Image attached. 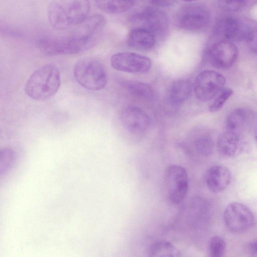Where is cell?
Segmentation results:
<instances>
[{"mask_svg":"<svg viewBox=\"0 0 257 257\" xmlns=\"http://www.w3.org/2000/svg\"><path fill=\"white\" fill-rule=\"evenodd\" d=\"M90 10L89 0H53L48 7L49 22L55 29L67 30L82 23Z\"/></svg>","mask_w":257,"mask_h":257,"instance_id":"6da1fadb","label":"cell"},{"mask_svg":"<svg viewBox=\"0 0 257 257\" xmlns=\"http://www.w3.org/2000/svg\"><path fill=\"white\" fill-rule=\"evenodd\" d=\"M60 73L54 64H48L35 71L25 86L27 95L31 98L42 101L53 96L59 89Z\"/></svg>","mask_w":257,"mask_h":257,"instance_id":"7a4b0ae2","label":"cell"},{"mask_svg":"<svg viewBox=\"0 0 257 257\" xmlns=\"http://www.w3.org/2000/svg\"><path fill=\"white\" fill-rule=\"evenodd\" d=\"M73 72L77 82L89 90H101L107 83V73L104 66L93 58L79 59L74 65Z\"/></svg>","mask_w":257,"mask_h":257,"instance_id":"3957f363","label":"cell"},{"mask_svg":"<svg viewBox=\"0 0 257 257\" xmlns=\"http://www.w3.org/2000/svg\"><path fill=\"white\" fill-rule=\"evenodd\" d=\"M38 50L46 56L72 55L88 49L86 44L70 34L62 37H45L37 42Z\"/></svg>","mask_w":257,"mask_h":257,"instance_id":"277c9868","label":"cell"},{"mask_svg":"<svg viewBox=\"0 0 257 257\" xmlns=\"http://www.w3.org/2000/svg\"><path fill=\"white\" fill-rule=\"evenodd\" d=\"M131 23L134 28L147 30L158 36L166 34L169 21L166 14L156 8L148 7L132 16Z\"/></svg>","mask_w":257,"mask_h":257,"instance_id":"5b68a950","label":"cell"},{"mask_svg":"<svg viewBox=\"0 0 257 257\" xmlns=\"http://www.w3.org/2000/svg\"><path fill=\"white\" fill-rule=\"evenodd\" d=\"M225 78L218 72L205 70L196 76L193 89L196 98L201 101L206 102L212 99L223 89Z\"/></svg>","mask_w":257,"mask_h":257,"instance_id":"8992f818","label":"cell"},{"mask_svg":"<svg viewBox=\"0 0 257 257\" xmlns=\"http://www.w3.org/2000/svg\"><path fill=\"white\" fill-rule=\"evenodd\" d=\"M165 181L169 201L173 204L181 203L187 194L189 186L185 169L179 165H170L165 172Z\"/></svg>","mask_w":257,"mask_h":257,"instance_id":"52a82bcc","label":"cell"},{"mask_svg":"<svg viewBox=\"0 0 257 257\" xmlns=\"http://www.w3.org/2000/svg\"><path fill=\"white\" fill-rule=\"evenodd\" d=\"M223 220L226 227L235 233L244 232L252 227L254 217L251 210L245 204L232 202L225 207Z\"/></svg>","mask_w":257,"mask_h":257,"instance_id":"ba28073f","label":"cell"},{"mask_svg":"<svg viewBox=\"0 0 257 257\" xmlns=\"http://www.w3.org/2000/svg\"><path fill=\"white\" fill-rule=\"evenodd\" d=\"M179 27L186 31L198 32L206 28L210 22V15L203 7L189 5L180 9L177 15Z\"/></svg>","mask_w":257,"mask_h":257,"instance_id":"9c48e42d","label":"cell"},{"mask_svg":"<svg viewBox=\"0 0 257 257\" xmlns=\"http://www.w3.org/2000/svg\"><path fill=\"white\" fill-rule=\"evenodd\" d=\"M238 55L236 46L231 42L224 40L212 45L206 53V58L214 68L225 70L233 65Z\"/></svg>","mask_w":257,"mask_h":257,"instance_id":"30bf717a","label":"cell"},{"mask_svg":"<svg viewBox=\"0 0 257 257\" xmlns=\"http://www.w3.org/2000/svg\"><path fill=\"white\" fill-rule=\"evenodd\" d=\"M111 66L118 71L144 73L151 68V59L147 56L130 52H123L113 55L110 59Z\"/></svg>","mask_w":257,"mask_h":257,"instance_id":"8fae6325","label":"cell"},{"mask_svg":"<svg viewBox=\"0 0 257 257\" xmlns=\"http://www.w3.org/2000/svg\"><path fill=\"white\" fill-rule=\"evenodd\" d=\"M105 25L106 20L103 16L94 14L88 16L82 23L76 26L71 34L93 46Z\"/></svg>","mask_w":257,"mask_h":257,"instance_id":"7c38bea8","label":"cell"},{"mask_svg":"<svg viewBox=\"0 0 257 257\" xmlns=\"http://www.w3.org/2000/svg\"><path fill=\"white\" fill-rule=\"evenodd\" d=\"M121 120L124 127L134 134H140L146 131L151 123L150 117L140 108L128 106L122 112Z\"/></svg>","mask_w":257,"mask_h":257,"instance_id":"4fadbf2b","label":"cell"},{"mask_svg":"<svg viewBox=\"0 0 257 257\" xmlns=\"http://www.w3.org/2000/svg\"><path fill=\"white\" fill-rule=\"evenodd\" d=\"M218 30L225 40L231 42L248 41L252 30L243 22L233 18H226L219 23Z\"/></svg>","mask_w":257,"mask_h":257,"instance_id":"5bb4252c","label":"cell"},{"mask_svg":"<svg viewBox=\"0 0 257 257\" xmlns=\"http://www.w3.org/2000/svg\"><path fill=\"white\" fill-rule=\"evenodd\" d=\"M231 179L230 170L221 165H214L207 171L205 182L207 188L212 192L219 193L225 190Z\"/></svg>","mask_w":257,"mask_h":257,"instance_id":"9a60e30c","label":"cell"},{"mask_svg":"<svg viewBox=\"0 0 257 257\" xmlns=\"http://www.w3.org/2000/svg\"><path fill=\"white\" fill-rule=\"evenodd\" d=\"M241 144L240 137L237 132L226 130L219 136L217 148L222 156L232 157L239 152Z\"/></svg>","mask_w":257,"mask_h":257,"instance_id":"2e32d148","label":"cell"},{"mask_svg":"<svg viewBox=\"0 0 257 257\" xmlns=\"http://www.w3.org/2000/svg\"><path fill=\"white\" fill-rule=\"evenodd\" d=\"M156 35L141 28H134L127 38V45L133 48L148 50L152 48L156 43Z\"/></svg>","mask_w":257,"mask_h":257,"instance_id":"e0dca14e","label":"cell"},{"mask_svg":"<svg viewBox=\"0 0 257 257\" xmlns=\"http://www.w3.org/2000/svg\"><path fill=\"white\" fill-rule=\"evenodd\" d=\"M191 92L190 81L185 79L177 80L172 83L169 87V98L172 104L179 105L189 98Z\"/></svg>","mask_w":257,"mask_h":257,"instance_id":"ac0fdd59","label":"cell"},{"mask_svg":"<svg viewBox=\"0 0 257 257\" xmlns=\"http://www.w3.org/2000/svg\"><path fill=\"white\" fill-rule=\"evenodd\" d=\"M97 7L107 14H119L124 13L135 3V0H94Z\"/></svg>","mask_w":257,"mask_h":257,"instance_id":"d6986e66","label":"cell"},{"mask_svg":"<svg viewBox=\"0 0 257 257\" xmlns=\"http://www.w3.org/2000/svg\"><path fill=\"white\" fill-rule=\"evenodd\" d=\"M123 86L132 95L144 99L151 100L154 98V91L149 84L138 81H126Z\"/></svg>","mask_w":257,"mask_h":257,"instance_id":"ffe728a7","label":"cell"},{"mask_svg":"<svg viewBox=\"0 0 257 257\" xmlns=\"http://www.w3.org/2000/svg\"><path fill=\"white\" fill-rule=\"evenodd\" d=\"M150 256L179 257L180 251L172 243L167 241H158L153 243L149 249Z\"/></svg>","mask_w":257,"mask_h":257,"instance_id":"44dd1931","label":"cell"},{"mask_svg":"<svg viewBox=\"0 0 257 257\" xmlns=\"http://www.w3.org/2000/svg\"><path fill=\"white\" fill-rule=\"evenodd\" d=\"M248 117L247 111L242 107L232 110L227 116L225 122L226 130L236 132L244 125Z\"/></svg>","mask_w":257,"mask_h":257,"instance_id":"7402d4cb","label":"cell"},{"mask_svg":"<svg viewBox=\"0 0 257 257\" xmlns=\"http://www.w3.org/2000/svg\"><path fill=\"white\" fill-rule=\"evenodd\" d=\"M194 144L197 152L202 156H208L213 152V141L207 134L197 135L194 139Z\"/></svg>","mask_w":257,"mask_h":257,"instance_id":"603a6c76","label":"cell"},{"mask_svg":"<svg viewBox=\"0 0 257 257\" xmlns=\"http://www.w3.org/2000/svg\"><path fill=\"white\" fill-rule=\"evenodd\" d=\"M208 250L211 257L223 256L226 250L225 241L220 236H213L209 241Z\"/></svg>","mask_w":257,"mask_h":257,"instance_id":"cb8c5ba5","label":"cell"},{"mask_svg":"<svg viewBox=\"0 0 257 257\" xmlns=\"http://www.w3.org/2000/svg\"><path fill=\"white\" fill-rule=\"evenodd\" d=\"M233 93V90L230 88L223 89L213 102L210 105L209 107V111L211 112H215L219 111Z\"/></svg>","mask_w":257,"mask_h":257,"instance_id":"d4e9b609","label":"cell"},{"mask_svg":"<svg viewBox=\"0 0 257 257\" xmlns=\"http://www.w3.org/2000/svg\"><path fill=\"white\" fill-rule=\"evenodd\" d=\"M1 171L6 172L14 160L15 153L10 149H4L1 151Z\"/></svg>","mask_w":257,"mask_h":257,"instance_id":"484cf974","label":"cell"},{"mask_svg":"<svg viewBox=\"0 0 257 257\" xmlns=\"http://www.w3.org/2000/svg\"><path fill=\"white\" fill-rule=\"evenodd\" d=\"M247 0H218L220 7L227 11H236L240 9Z\"/></svg>","mask_w":257,"mask_h":257,"instance_id":"4316f807","label":"cell"},{"mask_svg":"<svg viewBox=\"0 0 257 257\" xmlns=\"http://www.w3.org/2000/svg\"><path fill=\"white\" fill-rule=\"evenodd\" d=\"M249 49L257 54V30H252L247 41Z\"/></svg>","mask_w":257,"mask_h":257,"instance_id":"83f0119b","label":"cell"},{"mask_svg":"<svg viewBox=\"0 0 257 257\" xmlns=\"http://www.w3.org/2000/svg\"><path fill=\"white\" fill-rule=\"evenodd\" d=\"M151 4L160 7H167L172 5L175 0H148Z\"/></svg>","mask_w":257,"mask_h":257,"instance_id":"f1b7e54d","label":"cell"},{"mask_svg":"<svg viewBox=\"0 0 257 257\" xmlns=\"http://www.w3.org/2000/svg\"><path fill=\"white\" fill-rule=\"evenodd\" d=\"M247 249L251 254H257V239L252 240L248 243Z\"/></svg>","mask_w":257,"mask_h":257,"instance_id":"f546056e","label":"cell"},{"mask_svg":"<svg viewBox=\"0 0 257 257\" xmlns=\"http://www.w3.org/2000/svg\"><path fill=\"white\" fill-rule=\"evenodd\" d=\"M254 136H255V139L256 142L257 143V127L255 128V131H254Z\"/></svg>","mask_w":257,"mask_h":257,"instance_id":"4dcf8cb0","label":"cell"},{"mask_svg":"<svg viewBox=\"0 0 257 257\" xmlns=\"http://www.w3.org/2000/svg\"><path fill=\"white\" fill-rule=\"evenodd\" d=\"M182 1L187 2H194V1H195L197 0H182Z\"/></svg>","mask_w":257,"mask_h":257,"instance_id":"1f68e13d","label":"cell"}]
</instances>
